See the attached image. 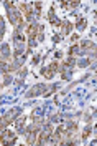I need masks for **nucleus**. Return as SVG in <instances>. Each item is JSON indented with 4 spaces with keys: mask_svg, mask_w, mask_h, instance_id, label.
Here are the masks:
<instances>
[{
    "mask_svg": "<svg viewBox=\"0 0 97 146\" xmlns=\"http://www.w3.org/2000/svg\"><path fill=\"white\" fill-rule=\"evenodd\" d=\"M5 9H7V13H8V20L12 25H15V27H20V25H23V13L20 12V10L15 9V5L13 3H5Z\"/></svg>",
    "mask_w": 97,
    "mask_h": 146,
    "instance_id": "obj_1",
    "label": "nucleus"
},
{
    "mask_svg": "<svg viewBox=\"0 0 97 146\" xmlns=\"http://www.w3.org/2000/svg\"><path fill=\"white\" fill-rule=\"evenodd\" d=\"M17 141V135L12 131H3L0 135V145L2 146H13Z\"/></svg>",
    "mask_w": 97,
    "mask_h": 146,
    "instance_id": "obj_2",
    "label": "nucleus"
},
{
    "mask_svg": "<svg viewBox=\"0 0 97 146\" xmlns=\"http://www.w3.org/2000/svg\"><path fill=\"white\" fill-rule=\"evenodd\" d=\"M56 70H58V63L54 62V63L44 66L43 70H41V73H43V76H46V78H53V75L56 73Z\"/></svg>",
    "mask_w": 97,
    "mask_h": 146,
    "instance_id": "obj_3",
    "label": "nucleus"
},
{
    "mask_svg": "<svg viewBox=\"0 0 97 146\" xmlns=\"http://www.w3.org/2000/svg\"><path fill=\"white\" fill-rule=\"evenodd\" d=\"M43 90H46V86H44L43 83H40V85H36V86H33L31 90H30V93H28V98H31V96H36V95H40Z\"/></svg>",
    "mask_w": 97,
    "mask_h": 146,
    "instance_id": "obj_4",
    "label": "nucleus"
},
{
    "mask_svg": "<svg viewBox=\"0 0 97 146\" xmlns=\"http://www.w3.org/2000/svg\"><path fill=\"white\" fill-rule=\"evenodd\" d=\"M61 25H64V27H62V36L68 35L71 30H72V23H69V22H62Z\"/></svg>",
    "mask_w": 97,
    "mask_h": 146,
    "instance_id": "obj_5",
    "label": "nucleus"
},
{
    "mask_svg": "<svg viewBox=\"0 0 97 146\" xmlns=\"http://www.w3.org/2000/svg\"><path fill=\"white\" fill-rule=\"evenodd\" d=\"M48 18H49V22H51V23H54V25H59V23H61V22L56 18V15H54V10H53V9L49 10V15H48Z\"/></svg>",
    "mask_w": 97,
    "mask_h": 146,
    "instance_id": "obj_6",
    "label": "nucleus"
},
{
    "mask_svg": "<svg viewBox=\"0 0 97 146\" xmlns=\"http://www.w3.org/2000/svg\"><path fill=\"white\" fill-rule=\"evenodd\" d=\"M90 131H92V129H90V126H86V128H84V133H82V139H86V138H87L89 135H90Z\"/></svg>",
    "mask_w": 97,
    "mask_h": 146,
    "instance_id": "obj_7",
    "label": "nucleus"
},
{
    "mask_svg": "<svg viewBox=\"0 0 97 146\" xmlns=\"http://www.w3.org/2000/svg\"><path fill=\"white\" fill-rule=\"evenodd\" d=\"M77 28H79V30H84V28H86V20H81L79 23H77Z\"/></svg>",
    "mask_w": 97,
    "mask_h": 146,
    "instance_id": "obj_8",
    "label": "nucleus"
}]
</instances>
